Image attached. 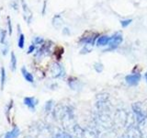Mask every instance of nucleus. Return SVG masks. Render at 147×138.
Instances as JSON below:
<instances>
[{
    "label": "nucleus",
    "mask_w": 147,
    "mask_h": 138,
    "mask_svg": "<svg viewBox=\"0 0 147 138\" xmlns=\"http://www.w3.org/2000/svg\"><path fill=\"white\" fill-rule=\"evenodd\" d=\"M121 41H122V34L121 32H116V33H114L110 37L108 45L110 50H113V49H116L118 46L121 43Z\"/></svg>",
    "instance_id": "f257e3e1"
},
{
    "label": "nucleus",
    "mask_w": 147,
    "mask_h": 138,
    "mask_svg": "<svg viewBox=\"0 0 147 138\" xmlns=\"http://www.w3.org/2000/svg\"><path fill=\"white\" fill-rule=\"evenodd\" d=\"M21 5H22V10H23V17H24L25 20L28 23H30L32 20V12L30 9V7H28V5L24 0H21Z\"/></svg>",
    "instance_id": "f03ea898"
},
{
    "label": "nucleus",
    "mask_w": 147,
    "mask_h": 138,
    "mask_svg": "<svg viewBox=\"0 0 147 138\" xmlns=\"http://www.w3.org/2000/svg\"><path fill=\"white\" fill-rule=\"evenodd\" d=\"M140 79H141L140 74H131V75H128L125 77L126 82L131 86H136L139 83Z\"/></svg>",
    "instance_id": "7ed1b4c3"
},
{
    "label": "nucleus",
    "mask_w": 147,
    "mask_h": 138,
    "mask_svg": "<svg viewBox=\"0 0 147 138\" xmlns=\"http://www.w3.org/2000/svg\"><path fill=\"white\" fill-rule=\"evenodd\" d=\"M52 73L54 77H59L63 75V70L62 66H60L58 63H54L52 66Z\"/></svg>",
    "instance_id": "20e7f679"
},
{
    "label": "nucleus",
    "mask_w": 147,
    "mask_h": 138,
    "mask_svg": "<svg viewBox=\"0 0 147 138\" xmlns=\"http://www.w3.org/2000/svg\"><path fill=\"white\" fill-rule=\"evenodd\" d=\"M139 131L142 137H147V118H144L140 122V126H139Z\"/></svg>",
    "instance_id": "39448f33"
},
{
    "label": "nucleus",
    "mask_w": 147,
    "mask_h": 138,
    "mask_svg": "<svg viewBox=\"0 0 147 138\" xmlns=\"http://www.w3.org/2000/svg\"><path fill=\"white\" fill-rule=\"evenodd\" d=\"M21 74H22V76H24V78L26 79V81L30 82V83H33V82H34L33 76H32L31 74L27 70L25 66L21 67Z\"/></svg>",
    "instance_id": "423d86ee"
},
{
    "label": "nucleus",
    "mask_w": 147,
    "mask_h": 138,
    "mask_svg": "<svg viewBox=\"0 0 147 138\" xmlns=\"http://www.w3.org/2000/svg\"><path fill=\"white\" fill-rule=\"evenodd\" d=\"M24 103L30 109L34 110L35 109V106L37 104V100L34 98H32V97H28V98H25L24 99Z\"/></svg>",
    "instance_id": "0eeeda50"
},
{
    "label": "nucleus",
    "mask_w": 147,
    "mask_h": 138,
    "mask_svg": "<svg viewBox=\"0 0 147 138\" xmlns=\"http://www.w3.org/2000/svg\"><path fill=\"white\" fill-rule=\"evenodd\" d=\"M110 37L107 36V35H103V36H100L99 38L96 40V45L98 46H105V45H108L109 44V41Z\"/></svg>",
    "instance_id": "6e6552de"
},
{
    "label": "nucleus",
    "mask_w": 147,
    "mask_h": 138,
    "mask_svg": "<svg viewBox=\"0 0 147 138\" xmlns=\"http://www.w3.org/2000/svg\"><path fill=\"white\" fill-rule=\"evenodd\" d=\"M53 25L55 29H60L63 25V18L60 15H55L53 18Z\"/></svg>",
    "instance_id": "1a4fd4ad"
},
{
    "label": "nucleus",
    "mask_w": 147,
    "mask_h": 138,
    "mask_svg": "<svg viewBox=\"0 0 147 138\" xmlns=\"http://www.w3.org/2000/svg\"><path fill=\"white\" fill-rule=\"evenodd\" d=\"M10 67L13 72L15 71L17 68V57L14 52H11V54H10Z\"/></svg>",
    "instance_id": "9d476101"
},
{
    "label": "nucleus",
    "mask_w": 147,
    "mask_h": 138,
    "mask_svg": "<svg viewBox=\"0 0 147 138\" xmlns=\"http://www.w3.org/2000/svg\"><path fill=\"white\" fill-rule=\"evenodd\" d=\"M18 46L20 49H23L25 46V36L23 33H18Z\"/></svg>",
    "instance_id": "9b49d317"
},
{
    "label": "nucleus",
    "mask_w": 147,
    "mask_h": 138,
    "mask_svg": "<svg viewBox=\"0 0 147 138\" xmlns=\"http://www.w3.org/2000/svg\"><path fill=\"white\" fill-rule=\"evenodd\" d=\"M6 39H7V30H0V43L4 44L7 41Z\"/></svg>",
    "instance_id": "f8f14e48"
},
{
    "label": "nucleus",
    "mask_w": 147,
    "mask_h": 138,
    "mask_svg": "<svg viewBox=\"0 0 147 138\" xmlns=\"http://www.w3.org/2000/svg\"><path fill=\"white\" fill-rule=\"evenodd\" d=\"M5 82H6V71H5V68L2 67L1 68V87L3 89Z\"/></svg>",
    "instance_id": "ddd939ff"
},
{
    "label": "nucleus",
    "mask_w": 147,
    "mask_h": 138,
    "mask_svg": "<svg viewBox=\"0 0 147 138\" xmlns=\"http://www.w3.org/2000/svg\"><path fill=\"white\" fill-rule=\"evenodd\" d=\"M44 43V39L41 38V37H35L32 41V43L35 45H39V44H42Z\"/></svg>",
    "instance_id": "4468645a"
},
{
    "label": "nucleus",
    "mask_w": 147,
    "mask_h": 138,
    "mask_svg": "<svg viewBox=\"0 0 147 138\" xmlns=\"http://www.w3.org/2000/svg\"><path fill=\"white\" fill-rule=\"evenodd\" d=\"M4 47L2 48V54L4 55H7V53H8V49H9V45H8V41H6L4 44H3Z\"/></svg>",
    "instance_id": "2eb2a0df"
},
{
    "label": "nucleus",
    "mask_w": 147,
    "mask_h": 138,
    "mask_svg": "<svg viewBox=\"0 0 147 138\" xmlns=\"http://www.w3.org/2000/svg\"><path fill=\"white\" fill-rule=\"evenodd\" d=\"M18 135V131L17 130L15 132V130H14L13 132L7 133V138H17Z\"/></svg>",
    "instance_id": "dca6fc26"
},
{
    "label": "nucleus",
    "mask_w": 147,
    "mask_h": 138,
    "mask_svg": "<svg viewBox=\"0 0 147 138\" xmlns=\"http://www.w3.org/2000/svg\"><path fill=\"white\" fill-rule=\"evenodd\" d=\"M7 30H8V34L9 35H11L12 34V23H11V20H10V18H7Z\"/></svg>",
    "instance_id": "f3484780"
},
{
    "label": "nucleus",
    "mask_w": 147,
    "mask_h": 138,
    "mask_svg": "<svg viewBox=\"0 0 147 138\" xmlns=\"http://www.w3.org/2000/svg\"><path fill=\"white\" fill-rule=\"evenodd\" d=\"M95 69H96V71L98 73H101L103 70V66L100 63H98V64H95Z\"/></svg>",
    "instance_id": "a211bd4d"
},
{
    "label": "nucleus",
    "mask_w": 147,
    "mask_h": 138,
    "mask_svg": "<svg viewBox=\"0 0 147 138\" xmlns=\"http://www.w3.org/2000/svg\"><path fill=\"white\" fill-rule=\"evenodd\" d=\"M132 20H121V24L122 26V28H126L127 26H129L131 23Z\"/></svg>",
    "instance_id": "6ab92c4d"
},
{
    "label": "nucleus",
    "mask_w": 147,
    "mask_h": 138,
    "mask_svg": "<svg viewBox=\"0 0 147 138\" xmlns=\"http://www.w3.org/2000/svg\"><path fill=\"white\" fill-rule=\"evenodd\" d=\"M35 48H36V45L35 44H30L29 46V48H28V51H27V53H33L34 51H35Z\"/></svg>",
    "instance_id": "aec40b11"
},
{
    "label": "nucleus",
    "mask_w": 147,
    "mask_h": 138,
    "mask_svg": "<svg viewBox=\"0 0 147 138\" xmlns=\"http://www.w3.org/2000/svg\"><path fill=\"white\" fill-rule=\"evenodd\" d=\"M63 33L64 35H69L70 34V31H69V29H67V28H64L63 30Z\"/></svg>",
    "instance_id": "412c9836"
},
{
    "label": "nucleus",
    "mask_w": 147,
    "mask_h": 138,
    "mask_svg": "<svg viewBox=\"0 0 147 138\" xmlns=\"http://www.w3.org/2000/svg\"><path fill=\"white\" fill-rule=\"evenodd\" d=\"M145 78H146V81H147V73L145 74Z\"/></svg>",
    "instance_id": "4be33fe9"
}]
</instances>
